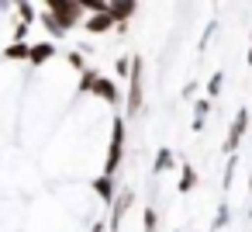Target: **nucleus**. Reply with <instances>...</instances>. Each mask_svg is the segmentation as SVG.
<instances>
[{"label":"nucleus","mask_w":252,"mask_h":232,"mask_svg":"<svg viewBox=\"0 0 252 232\" xmlns=\"http://www.w3.org/2000/svg\"><path fill=\"white\" fill-rule=\"evenodd\" d=\"M45 14H49L63 32H73V28L83 25V18H87L76 0H45Z\"/></svg>","instance_id":"nucleus-1"},{"label":"nucleus","mask_w":252,"mask_h":232,"mask_svg":"<svg viewBox=\"0 0 252 232\" xmlns=\"http://www.w3.org/2000/svg\"><path fill=\"white\" fill-rule=\"evenodd\" d=\"M138 0H107V14L114 18V25H128L135 18Z\"/></svg>","instance_id":"nucleus-2"},{"label":"nucleus","mask_w":252,"mask_h":232,"mask_svg":"<svg viewBox=\"0 0 252 232\" xmlns=\"http://www.w3.org/2000/svg\"><path fill=\"white\" fill-rule=\"evenodd\" d=\"M245 132H249V111H238V118H235V125L228 128V139H224V153H235Z\"/></svg>","instance_id":"nucleus-3"},{"label":"nucleus","mask_w":252,"mask_h":232,"mask_svg":"<svg viewBox=\"0 0 252 232\" xmlns=\"http://www.w3.org/2000/svg\"><path fill=\"white\" fill-rule=\"evenodd\" d=\"M83 28L90 35H104V32H114V18L107 11H97V14H87L83 18Z\"/></svg>","instance_id":"nucleus-4"},{"label":"nucleus","mask_w":252,"mask_h":232,"mask_svg":"<svg viewBox=\"0 0 252 232\" xmlns=\"http://www.w3.org/2000/svg\"><path fill=\"white\" fill-rule=\"evenodd\" d=\"M52 56H56V45H52V42H35V45H28V66H45Z\"/></svg>","instance_id":"nucleus-5"},{"label":"nucleus","mask_w":252,"mask_h":232,"mask_svg":"<svg viewBox=\"0 0 252 232\" xmlns=\"http://www.w3.org/2000/svg\"><path fill=\"white\" fill-rule=\"evenodd\" d=\"M4 59H14V63H28V42H11L4 49Z\"/></svg>","instance_id":"nucleus-6"}]
</instances>
